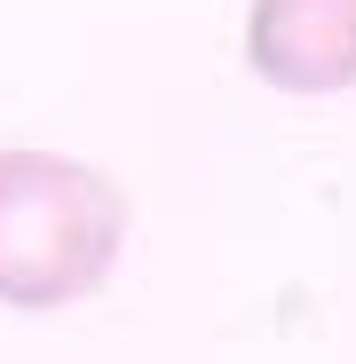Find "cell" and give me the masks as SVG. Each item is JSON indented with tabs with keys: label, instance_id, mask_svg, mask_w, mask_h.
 <instances>
[{
	"label": "cell",
	"instance_id": "obj_2",
	"mask_svg": "<svg viewBox=\"0 0 356 364\" xmlns=\"http://www.w3.org/2000/svg\"><path fill=\"white\" fill-rule=\"evenodd\" d=\"M246 64L277 95H340L356 87V0H254Z\"/></svg>",
	"mask_w": 356,
	"mask_h": 364
},
{
	"label": "cell",
	"instance_id": "obj_1",
	"mask_svg": "<svg viewBox=\"0 0 356 364\" xmlns=\"http://www.w3.org/2000/svg\"><path fill=\"white\" fill-rule=\"evenodd\" d=\"M127 246V191L64 151L9 143L0 151V301L9 309H64L103 293Z\"/></svg>",
	"mask_w": 356,
	"mask_h": 364
}]
</instances>
